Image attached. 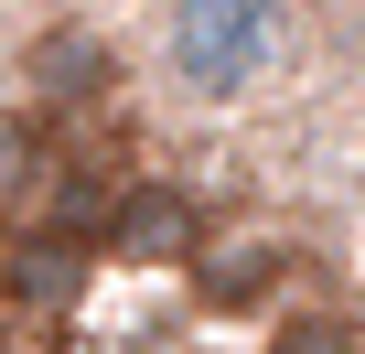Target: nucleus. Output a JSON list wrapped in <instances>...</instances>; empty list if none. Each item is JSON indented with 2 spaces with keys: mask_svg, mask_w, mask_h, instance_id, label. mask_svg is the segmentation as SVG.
<instances>
[{
  "mask_svg": "<svg viewBox=\"0 0 365 354\" xmlns=\"http://www.w3.org/2000/svg\"><path fill=\"white\" fill-rule=\"evenodd\" d=\"M150 65L182 108H247L290 65V0H150Z\"/></svg>",
  "mask_w": 365,
  "mask_h": 354,
  "instance_id": "obj_1",
  "label": "nucleus"
},
{
  "mask_svg": "<svg viewBox=\"0 0 365 354\" xmlns=\"http://www.w3.org/2000/svg\"><path fill=\"white\" fill-rule=\"evenodd\" d=\"M97 279V247L54 236V226H11V247H0V301H11L22 322H65Z\"/></svg>",
  "mask_w": 365,
  "mask_h": 354,
  "instance_id": "obj_4",
  "label": "nucleus"
},
{
  "mask_svg": "<svg viewBox=\"0 0 365 354\" xmlns=\"http://www.w3.org/2000/svg\"><path fill=\"white\" fill-rule=\"evenodd\" d=\"M54 161H65V140H54V118L22 97H0V236L11 226H33V204H43V183H54Z\"/></svg>",
  "mask_w": 365,
  "mask_h": 354,
  "instance_id": "obj_5",
  "label": "nucleus"
},
{
  "mask_svg": "<svg viewBox=\"0 0 365 354\" xmlns=\"http://www.w3.org/2000/svg\"><path fill=\"white\" fill-rule=\"evenodd\" d=\"M118 183H129L118 161H97V150H65V161H54V183H43V204H33V226H54V236L97 247V236H108V204H118Z\"/></svg>",
  "mask_w": 365,
  "mask_h": 354,
  "instance_id": "obj_7",
  "label": "nucleus"
},
{
  "mask_svg": "<svg viewBox=\"0 0 365 354\" xmlns=\"http://www.w3.org/2000/svg\"><path fill=\"white\" fill-rule=\"evenodd\" d=\"M22 86H33V108L54 129L65 118H108L118 86H129V54H118V33L97 11H54V22L22 33Z\"/></svg>",
  "mask_w": 365,
  "mask_h": 354,
  "instance_id": "obj_2",
  "label": "nucleus"
},
{
  "mask_svg": "<svg viewBox=\"0 0 365 354\" xmlns=\"http://www.w3.org/2000/svg\"><path fill=\"white\" fill-rule=\"evenodd\" d=\"M97 258H118V269H194L205 258V204L182 194L172 172H129L118 204H108Z\"/></svg>",
  "mask_w": 365,
  "mask_h": 354,
  "instance_id": "obj_3",
  "label": "nucleus"
},
{
  "mask_svg": "<svg viewBox=\"0 0 365 354\" xmlns=\"http://www.w3.org/2000/svg\"><path fill=\"white\" fill-rule=\"evenodd\" d=\"M290 279V247L279 236H226V247H205L194 258V301L205 311H226V322H247V311H269V290Z\"/></svg>",
  "mask_w": 365,
  "mask_h": 354,
  "instance_id": "obj_6",
  "label": "nucleus"
},
{
  "mask_svg": "<svg viewBox=\"0 0 365 354\" xmlns=\"http://www.w3.org/2000/svg\"><path fill=\"white\" fill-rule=\"evenodd\" d=\"M258 354H365V322L354 311H279L258 333Z\"/></svg>",
  "mask_w": 365,
  "mask_h": 354,
  "instance_id": "obj_8",
  "label": "nucleus"
}]
</instances>
